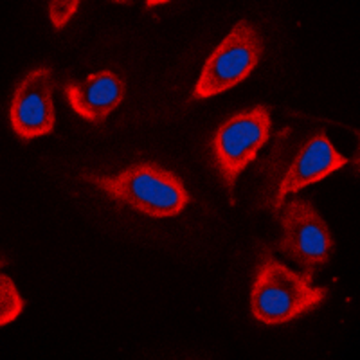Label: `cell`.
<instances>
[{"label": "cell", "mask_w": 360, "mask_h": 360, "mask_svg": "<svg viewBox=\"0 0 360 360\" xmlns=\"http://www.w3.org/2000/svg\"><path fill=\"white\" fill-rule=\"evenodd\" d=\"M83 180L110 200L152 218L176 217L191 202L182 179L155 162L131 164L117 175L83 173Z\"/></svg>", "instance_id": "obj_1"}, {"label": "cell", "mask_w": 360, "mask_h": 360, "mask_svg": "<svg viewBox=\"0 0 360 360\" xmlns=\"http://www.w3.org/2000/svg\"><path fill=\"white\" fill-rule=\"evenodd\" d=\"M328 290L314 287L311 274H299L266 250L256 266L250 310L265 324H283L319 307Z\"/></svg>", "instance_id": "obj_2"}, {"label": "cell", "mask_w": 360, "mask_h": 360, "mask_svg": "<svg viewBox=\"0 0 360 360\" xmlns=\"http://www.w3.org/2000/svg\"><path fill=\"white\" fill-rule=\"evenodd\" d=\"M265 44L250 22L240 20L205 60L193 99H207L233 89L256 69Z\"/></svg>", "instance_id": "obj_3"}, {"label": "cell", "mask_w": 360, "mask_h": 360, "mask_svg": "<svg viewBox=\"0 0 360 360\" xmlns=\"http://www.w3.org/2000/svg\"><path fill=\"white\" fill-rule=\"evenodd\" d=\"M270 110L263 105L240 112L220 124L211 143L218 173L229 197H233L238 176L252 162L270 137Z\"/></svg>", "instance_id": "obj_4"}, {"label": "cell", "mask_w": 360, "mask_h": 360, "mask_svg": "<svg viewBox=\"0 0 360 360\" xmlns=\"http://www.w3.org/2000/svg\"><path fill=\"white\" fill-rule=\"evenodd\" d=\"M283 236L279 250L303 266L307 274L326 265L332 258L333 238L319 211L304 198L292 197L281 207Z\"/></svg>", "instance_id": "obj_5"}, {"label": "cell", "mask_w": 360, "mask_h": 360, "mask_svg": "<svg viewBox=\"0 0 360 360\" xmlns=\"http://www.w3.org/2000/svg\"><path fill=\"white\" fill-rule=\"evenodd\" d=\"M53 90V70L49 67L31 70L18 83L9 108L11 127L18 137L31 141L54 130Z\"/></svg>", "instance_id": "obj_6"}, {"label": "cell", "mask_w": 360, "mask_h": 360, "mask_svg": "<svg viewBox=\"0 0 360 360\" xmlns=\"http://www.w3.org/2000/svg\"><path fill=\"white\" fill-rule=\"evenodd\" d=\"M346 164H348V159L340 155L333 148V144L328 139L326 131L321 130L311 135V137H308L297 148V152L294 153L287 169L279 179L274 200H272L274 211L281 209L287 195L297 193L299 189L319 182L330 173L344 168Z\"/></svg>", "instance_id": "obj_7"}, {"label": "cell", "mask_w": 360, "mask_h": 360, "mask_svg": "<svg viewBox=\"0 0 360 360\" xmlns=\"http://www.w3.org/2000/svg\"><path fill=\"white\" fill-rule=\"evenodd\" d=\"M63 92L76 114L89 123L101 124L124 99L127 83L112 70H99L83 82H69Z\"/></svg>", "instance_id": "obj_8"}, {"label": "cell", "mask_w": 360, "mask_h": 360, "mask_svg": "<svg viewBox=\"0 0 360 360\" xmlns=\"http://www.w3.org/2000/svg\"><path fill=\"white\" fill-rule=\"evenodd\" d=\"M25 301L18 294L15 283L6 274L0 276V326L13 323L22 314Z\"/></svg>", "instance_id": "obj_9"}, {"label": "cell", "mask_w": 360, "mask_h": 360, "mask_svg": "<svg viewBox=\"0 0 360 360\" xmlns=\"http://www.w3.org/2000/svg\"><path fill=\"white\" fill-rule=\"evenodd\" d=\"M78 0H53L49 4V17L54 27H65V24L70 20L74 13L78 11Z\"/></svg>", "instance_id": "obj_10"}, {"label": "cell", "mask_w": 360, "mask_h": 360, "mask_svg": "<svg viewBox=\"0 0 360 360\" xmlns=\"http://www.w3.org/2000/svg\"><path fill=\"white\" fill-rule=\"evenodd\" d=\"M159 4H166V0H160V2H148V8H152V6H159Z\"/></svg>", "instance_id": "obj_11"}]
</instances>
